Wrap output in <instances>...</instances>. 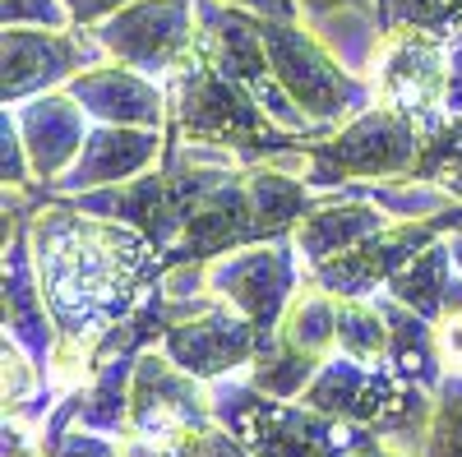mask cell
I'll return each instance as SVG.
<instances>
[{
	"instance_id": "6da1fadb",
	"label": "cell",
	"mask_w": 462,
	"mask_h": 457,
	"mask_svg": "<svg viewBox=\"0 0 462 457\" xmlns=\"http://www.w3.org/2000/svg\"><path fill=\"white\" fill-rule=\"evenodd\" d=\"M32 263L60 328L47 361L56 388L69 393L97 370V347L162 287L167 254L139 226L84 213L69 199H47L28 222Z\"/></svg>"
},
{
	"instance_id": "7a4b0ae2",
	"label": "cell",
	"mask_w": 462,
	"mask_h": 457,
	"mask_svg": "<svg viewBox=\"0 0 462 457\" xmlns=\"http://www.w3.org/2000/svg\"><path fill=\"white\" fill-rule=\"evenodd\" d=\"M167 134L185 139V143H208V148H226L241 162H268L287 148H300L305 139L282 130L268 111L226 74L213 65V56L204 51V42H195L167 79Z\"/></svg>"
},
{
	"instance_id": "3957f363",
	"label": "cell",
	"mask_w": 462,
	"mask_h": 457,
	"mask_svg": "<svg viewBox=\"0 0 462 457\" xmlns=\"http://www.w3.org/2000/svg\"><path fill=\"white\" fill-rule=\"evenodd\" d=\"M300 402L324 416H337L346 425L370 430L379 443H389L407 457L426 452L435 393H426L420 384H407L402 374L389 370V361L370 365V361H352V356L333 352L310 379V388L300 393Z\"/></svg>"
},
{
	"instance_id": "277c9868",
	"label": "cell",
	"mask_w": 462,
	"mask_h": 457,
	"mask_svg": "<svg viewBox=\"0 0 462 457\" xmlns=\"http://www.w3.org/2000/svg\"><path fill=\"white\" fill-rule=\"evenodd\" d=\"M416 158H420V121L389 102H374L346 125L278 152V162L291 167L310 189H342L356 180H402L416 171Z\"/></svg>"
},
{
	"instance_id": "5b68a950",
	"label": "cell",
	"mask_w": 462,
	"mask_h": 457,
	"mask_svg": "<svg viewBox=\"0 0 462 457\" xmlns=\"http://www.w3.org/2000/svg\"><path fill=\"white\" fill-rule=\"evenodd\" d=\"M213 421L226 425L254 457H352L374 434L291 398L259 393L245 374L213 384Z\"/></svg>"
},
{
	"instance_id": "8992f818",
	"label": "cell",
	"mask_w": 462,
	"mask_h": 457,
	"mask_svg": "<svg viewBox=\"0 0 462 457\" xmlns=\"http://www.w3.org/2000/svg\"><path fill=\"white\" fill-rule=\"evenodd\" d=\"M259 32H263V47H268V60H273L282 93L300 106V116L310 125H319L324 134L379 102L374 79L352 74L300 19L259 14Z\"/></svg>"
},
{
	"instance_id": "52a82bcc",
	"label": "cell",
	"mask_w": 462,
	"mask_h": 457,
	"mask_svg": "<svg viewBox=\"0 0 462 457\" xmlns=\"http://www.w3.org/2000/svg\"><path fill=\"white\" fill-rule=\"evenodd\" d=\"M167 328L158 337V347L180 365L189 370L204 384H217V379H231V374H245L259 356V328L226 305L222 296L213 291H199V296H167Z\"/></svg>"
},
{
	"instance_id": "ba28073f",
	"label": "cell",
	"mask_w": 462,
	"mask_h": 457,
	"mask_svg": "<svg viewBox=\"0 0 462 457\" xmlns=\"http://www.w3.org/2000/svg\"><path fill=\"white\" fill-rule=\"evenodd\" d=\"M199 42H204V51L213 56V65L226 74V79H236L282 130H291L300 139H319L324 134L319 125L305 121L300 106L282 93L278 74H273V60H268V47H263V32H259V14L254 10L222 5V0H199Z\"/></svg>"
},
{
	"instance_id": "9c48e42d",
	"label": "cell",
	"mask_w": 462,
	"mask_h": 457,
	"mask_svg": "<svg viewBox=\"0 0 462 457\" xmlns=\"http://www.w3.org/2000/svg\"><path fill=\"white\" fill-rule=\"evenodd\" d=\"M204 269H208V291L222 296L226 305H236V310L259 328V347L278 333L291 296L305 282V263H300L291 236L241 245L222 259H208Z\"/></svg>"
},
{
	"instance_id": "30bf717a",
	"label": "cell",
	"mask_w": 462,
	"mask_h": 457,
	"mask_svg": "<svg viewBox=\"0 0 462 457\" xmlns=\"http://www.w3.org/2000/svg\"><path fill=\"white\" fill-rule=\"evenodd\" d=\"M111 60L93 28H5L0 37V102L14 106L37 93L69 88L84 69Z\"/></svg>"
},
{
	"instance_id": "8fae6325",
	"label": "cell",
	"mask_w": 462,
	"mask_h": 457,
	"mask_svg": "<svg viewBox=\"0 0 462 457\" xmlns=\"http://www.w3.org/2000/svg\"><path fill=\"white\" fill-rule=\"evenodd\" d=\"M93 37L111 60L167 79L199 42V0H130L125 10L102 19Z\"/></svg>"
},
{
	"instance_id": "7c38bea8",
	"label": "cell",
	"mask_w": 462,
	"mask_h": 457,
	"mask_svg": "<svg viewBox=\"0 0 462 457\" xmlns=\"http://www.w3.org/2000/svg\"><path fill=\"white\" fill-rule=\"evenodd\" d=\"M453 204L435 217L383 226V232H374L370 241L315 263V269H305V278H310L315 287H324L328 296H337V300H370V296H379L383 287H389V278L402 269V263L426 254L439 236H453Z\"/></svg>"
},
{
	"instance_id": "4fadbf2b",
	"label": "cell",
	"mask_w": 462,
	"mask_h": 457,
	"mask_svg": "<svg viewBox=\"0 0 462 457\" xmlns=\"http://www.w3.org/2000/svg\"><path fill=\"white\" fill-rule=\"evenodd\" d=\"M374 88H379V102L407 111L420 125L444 116L448 37L420 32V28H389L379 65H374Z\"/></svg>"
},
{
	"instance_id": "5bb4252c",
	"label": "cell",
	"mask_w": 462,
	"mask_h": 457,
	"mask_svg": "<svg viewBox=\"0 0 462 457\" xmlns=\"http://www.w3.org/2000/svg\"><path fill=\"white\" fill-rule=\"evenodd\" d=\"M208 421H213V384L180 370L162 347L139 352L125 434H185Z\"/></svg>"
},
{
	"instance_id": "9a60e30c",
	"label": "cell",
	"mask_w": 462,
	"mask_h": 457,
	"mask_svg": "<svg viewBox=\"0 0 462 457\" xmlns=\"http://www.w3.org/2000/svg\"><path fill=\"white\" fill-rule=\"evenodd\" d=\"M14 121H19V134L28 143V162H32V176L37 185H56L88 143V111L79 106L69 88H51V93H37L28 102H14Z\"/></svg>"
},
{
	"instance_id": "2e32d148",
	"label": "cell",
	"mask_w": 462,
	"mask_h": 457,
	"mask_svg": "<svg viewBox=\"0 0 462 457\" xmlns=\"http://www.w3.org/2000/svg\"><path fill=\"white\" fill-rule=\"evenodd\" d=\"M167 152V130H139V125H93L88 143L56 185L51 195L69 199L84 189H106V185H125L143 171H152Z\"/></svg>"
},
{
	"instance_id": "e0dca14e",
	"label": "cell",
	"mask_w": 462,
	"mask_h": 457,
	"mask_svg": "<svg viewBox=\"0 0 462 457\" xmlns=\"http://www.w3.org/2000/svg\"><path fill=\"white\" fill-rule=\"evenodd\" d=\"M69 93L79 97L93 125H139V130H167V88L143 69H130L121 60H102L69 79Z\"/></svg>"
},
{
	"instance_id": "ac0fdd59",
	"label": "cell",
	"mask_w": 462,
	"mask_h": 457,
	"mask_svg": "<svg viewBox=\"0 0 462 457\" xmlns=\"http://www.w3.org/2000/svg\"><path fill=\"white\" fill-rule=\"evenodd\" d=\"M296 19L352 69L374 79V65L389 37V5L383 0H291Z\"/></svg>"
},
{
	"instance_id": "d6986e66",
	"label": "cell",
	"mask_w": 462,
	"mask_h": 457,
	"mask_svg": "<svg viewBox=\"0 0 462 457\" xmlns=\"http://www.w3.org/2000/svg\"><path fill=\"white\" fill-rule=\"evenodd\" d=\"M5 337H14L19 347L37 361H51L60 347V328L51 319V305L42 296V278L32 263V245H28V226L5 232Z\"/></svg>"
},
{
	"instance_id": "ffe728a7",
	"label": "cell",
	"mask_w": 462,
	"mask_h": 457,
	"mask_svg": "<svg viewBox=\"0 0 462 457\" xmlns=\"http://www.w3.org/2000/svg\"><path fill=\"white\" fill-rule=\"evenodd\" d=\"M383 226H393V217L379 204L352 199V195H342V189H319V204L300 217V226L291 232V245H296L305 269H315V263L370 241Z\"/></svg>"
},
{
	"instance_id": "44dd1931",
	"label": "cell",
	"mask_w": 462,
	"mask_h": 457,
	"mask_svg": "<svg viewBox=\"0 0 462 457\" xmlns=\"http://www.w3.org/2000/svg\"><path fill=\"white\" fill-rule=\"evenodd\" d=\"M379 310L383 319H389V370L402 374L407 384H420L426 393L439 388V379H444V361H439V337H435V319L426 315H416L411 305L393 300L389 291H379Z\"/></svg>"
},
{
	"instance_id": "7402d4cb",
	"label": "cell",
	"mask_w": 462,
	"mask_h": 457,
	"mask_svg": "<svg viewBox=\"0 0 462 457\" xmlns=\"http://www.w3.org/2000/svg\"><path fill=\"white\" fill-rule=\"evenodd\" d=\"M457 278V263H453V245L448 236H439L426 254H416L411 263H402V269L389 278V291L393 300L411 305L416 315H426V319H439L444 315V300H448V287Z\"/></svg>"
},
{
	"instance_id": "603a6c76",
	"label": "cell",
	"mask_w": 462,
	"mask_h": 457,
	"mask_svg": "<svg viewBox=\"0 0 462 457\" xmlns=\"http://www.w3.org/2000/svg\"><path fill=\"white\" fill-rule=\"evenodd\" d=\"M278 337H287L291 347L310 352V356H333L337 352V296H328L324 287L305 278L278 324Z\"/></svg>"
},
{
	"instance_id": "cb8c5ba5",
	"label": "cell",
	"mask_w": 462,
	"mask_h": 457,
	"mask_svg": "<svg viewBox=\"0 0 462 457\" xmlns=\"http://www.w3.org/2000/svg\"><path fill=\"white\" fill-rule=\"evenodd\" d=\"M324 361H328V356H310V352L291 347L287 337L273 333V337L259 347V356H254V365L245 370V379H250L259 393H268V398H291V402H300V393L310 388V379L319 374Z\"/></svg>"
},
{
	"instance_id": "d4e9b609",
	"label": "cell",
	"mask_w": 462,
	"mask_h": 457,
	"mask_svg": "<svg viewBox=\"0 0 462 457\" xmlns=\"http://www.w3.org/2000/svg\"><path fill=\"white\" fill-rule=\"evenodd\" d=\"M337 352L352 361L379 365L389 356V319H383L379 300H337Z\"/></svg>"
},
{
	"instance_id": "484cf974",
	"label": "cell",
	"mask_w": 462,
	"mask_h": 457,
	"mask_svg": "<svg viewBox=\"0 0 462 457\" xmlns=\"http://www.w3.org/2000/svg\"><path fill=\"white\" fill-rule=\"evenodd\" d=\"M462 171V116H435L420 125V158H416V180L448 185Z\"/></svg>"
},
{
	"instance_id": "4316f807",
	"label": "cell",
	"mask_w": 462,
	"mask_h": 457,
	"mask_svg": "<svg viewBox=\"0 0 462 457\" xmlns=\"http://www.w3.org/2000/svg\"><path fill=\"white\" fill-rule=\"evenodd\" d=\"M420 457H462V374H444L435 388L430 434Z\"/></svg>"
},
{
	"instance_id": "83f0119b",
	"label": "cell",
	"mask_w": 462,
	"mask_h": 457,
	"mask_svg": "<svg viewBox=\"0 0 462 457\" xmlns=\"http://www.w3.org/2000/svg\"><path fill=\"white\" fill-rule=\"evenodd\" d=\"M389 5V28H420L453 37L462 32V0H383Z\"/></svg>"
},
{
	"instance_id": "f1b7e54d",
	"label": "cell",
	"mask_w": 462,
	"mask_h": 457,
	"mask_svg": "<svg viewBox=\"0 0 462 457\" xmlns=\"http://www.w3.org/2000/svg\"><path fill=\"white\" fill-rule=\"evenodd\" d=\"M0 180H5L10 189L37 185L32 162H28V143H23V134H19V121H14L10 106L0 111Z\"/></svg>"
},
{
	"instance_id": "f546056e",
	"label": "cell",
	"mask_w": 462,
	"mask_h": 457,
	"mask_svg": "<svg viewBox=\"0 0 462 457\" xmlns=\"http://www.w3.org/2000/svg\"><path fill=\"white\" fill-rule=\"evenodd\" d=\"M435 337H439V361H444V374H462V273H457V278H453V287H448L444 315L435 319Z\"/></svg>"
},
{
	"instance_id": "4dcf8cb0",
	"label": "cell",
	"mask_w": 462,
	"mask_h": 457,
	"mask_svg": "<svg viewBox=\"0 0 462 457\" xmlns=\"http://www.w3.org/2000/svg\"><path fill=\"white\" fill-rule=\"evenodd\" d=\"M185 452H189V457H254L236 434H231L226 425H217V421L189 430V434H185Z\"/></svg>"
},
{
	"instance_id": "1f68e13d",
	"label": "cell",
	"mask_w": 462,
	"mask_h": 457,
	"mask_svg": "<svg viewBox=\"0 0 462 457\" xmlns=\"http://www.w3.org/2000/svg\"><path fill=\"white\" fill-rule=\"evenodd\" d=\"M47 457H121V439L93 434V430H69Z\"/></svg>"
},
{
	"instance_id": "d6a6232c",
	"label": "cell",
	"mask_w": 462,
	"mask_h": 457,
	"mask_svg": "<svg viewBox=\"0 0 462 457\" xmlns=\"http://www.w3.org/2000/svg\"><path fill=\"white\" fill-rule=\"evenodd\" d=\"M185 434H121V457H189Z\"/></svg>"
},
{
	"instance_id": "836d02e7",
	"label": "cell",
	"mask_w": 462,
	"mask_h": 457,
	"mask_svg": "<svg viewBox=\"0 0 462 457\" xmlns=\"http://www.w3.org/2000/svg\"><path fill=\"white\" fill-rule=\"evenodd\" d=\"M125 5H130V0H65L74 28H97L102 19H111L116 10H125Z\"/></svg>"
},
{
	"instance_id": "e575fe53",
	"label": "cell",
	"mask_w": 462,
	"mask_h": 457,
	"mask_svg": "<svg viewBox=\"0 0 462 457\" xmlns=\"http://www.w3.org/2000/svg\"><path fill=\"white\" fill-rule=\"evenodd\" d=\"M444 111L462 116V32L448 37V93H444Z\"/></svg>"
},
{
	"instance_id": "d590c367",
	"label": "cell",
	"mask_w": 462,
	"mask_h": 457,
	"mask_svg": "<svg viewBox=\"0 0 462 457\" xmlns=\"http://www.w3.org/2000/svg\"><path fill=\"white\" fill-rule=\"evenodd\" d=\"M222 5H241V10L273 14V19H296V5H291V0H222Z\"/></svg>"
},
{
	"instance_id": "8d00e7d4",
	"label": "cell",
	"mask_w": 462,
	"mask_h": 457,
	"mask_svg": "<svg viewBox=\"0 0 462 457\" xmlns=\"http://www.w3.org/2000/svg\"><path fill=\"white\" fill-rule=\"evenodd\" d=\"M352 457H407V452H398V448H389V443H379V439H370V443H361Z\"/></svg>"
},
{
	"instance_id": "74e56055",
	"label": "cell",
	"mask_w": 462,
	"mask_h": 457,
	"mask_svg": "<svg viewBox=\"0 0 462 457\" xmlns=\"http://www.w3.org/2000/svg\"><path fill=\"white\" fill-rule=\"evenodd\" d=\"M448 245H453V263H457V273H462V232H453Z\"/></svg>"
},
{
	"instance_id": "f35d334b",
	"label": "cell",
	"mask_w": 462,
	"mask_h": 457,
	"mask_svg": "<svg viewBox=\"0 0 462 457\" xmlns=\"http://www.w3.org/2000/svg\"><path fill=\"white\" fill-rule=\"evenodd\" d=\"M444 189H448V195H453V199H462V171H457V176H453V180H448Z\"/></svg>"
}]
</instances>
